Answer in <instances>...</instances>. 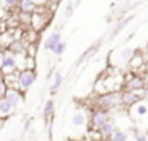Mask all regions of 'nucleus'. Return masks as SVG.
<instances>
[{
	"mask_svg": "<svg viewBox=\"0 0 148 141\" xmlns=\"http://www.w3.org/2000/svg\"><path fill=\"white\" fill-rule=\"evenodd\" d=\"M121 103V95L118 92H105V94H100L99 100H97V108L99 109H113Z\"/></svg>",
	"mask_w": 148,
	"mask_h": 141,
	"instance_id": "obj_1",
	"label": "nucleus"
},
{
	"mask_svg": "<svg viewBox=\"0 0 148 141\" xmlns=\"http://www.w3.org/2000/svg\"><path fill=\"white\" fill-rule=\"evenodd\" d=\"M110 121H112V116H110L108 111H105V109H96L92 113V116H91V127L94 130H99L103 124H107Z\"/></svg>",
	"mask_w": 148,
	"mask_h": 141,
	"instance_id": "obj_2",
	"label": "nucleus"
},
{
	"mask_svg": "<svg viewBox=\"0 0 148 141\" xmlns=\"http://www.w3.org/2000/svg\"><path fill=\"white\" fill-rule=\"evenodd\" d=\"M35 71L34 70H23L19 75H18V84H19L21 89H29L30 86L34 84V81H35Z\"/></svg>",
	"mask_w": 148,
	"mask_h": 141,
	"instance_id": "obj_3",
	"label": "nucleus"
},
{
	"mask_svg": "<svg viewBox=\"0 0 148 141\" xmlns=\"http://www.w3.org/2000/svg\"><path fill=\"white\" fill-rule=\"evenodd\" d=\"M145 94L140 92H134V90H126V92L121 94V105L124 106H134L135 103H138L142 98H143Z\"/></svg>",
	"mask_w": 148,
	"mask_h": 141,
	"instance_id": "obj_4",
	"label": "nucleus"
},
{
	"mask_svg": "<svg viewBox=\"0 0 148 141\" xmlns=\"http://www.w3.org/2000/svg\"><path fill=\"white\" fill-rule=\"evenodd\" d=\"M16 109V106L7 98V97H2L0 98V119H5L8 116H11Z\"/></svg>",
	"mask_w": 148,
	"mask_h": 141,
	"instance_id": "obj_5",
	"label": "nucleus"
},
{
	"mask_svg": "<svg viewBox=\"0 0 148 141\" xmlns=\"http://www.w3.org/2000/svg\"><path fill=\"white\" fill-rule=\"evenodd\" d=\"M18 68V64H16V59H14L13 54H5V60L2 64V73L5 75H10V73H14Z\"/></svg>",
	"mask_w": 148,
	"mask_h": 141,
	"instance_id": "obj_6",
	"label": "nucleus"
},
{
	"mask_svg": "<svg viewBox=\"0 0 148 141\" xmlns=\"http://www.w3.org/2000/svg\"><path fill=\"white\" fill-rule=\"evenodd\" d=\"M5 97H7V98L10 100V102L13 103L16 108H19V106L23 105V102H24L23 94H21L18 89H14V87H8V90H7V94H5Z\"/></svg>",
	"mask_w": 148,
	"mask_h": 141,
	"instance_id": "obj_7",
	"label": "nucleus"
},
{
	"mask_svg": "<svg viewBox=\"0 0 148 141\" xmlns=\"http://www.w3.org/2000/svg\"><path fill=\"white\" fill-rule=\"evenodd\" d=\"M61 43V33L59 32H53L51 35L46 38V41H45V45H43V48L46 49V51H54L56 49V46Z\"/></svg>",
	"mask_w": 148,
	"mask_h": 141,
	"instance_id": "obj_8",
	"label": "nucleus"
},
{
	"mask_svg": "<svg viewBox=\"0 0 148 141\" xmlns=\"http://www.w3.org/2000/svg\"><path fill=\"white\" fill-rule=\"evenodd\" d=\"M126 86H127V90H134V92H140L143 87H147L145 86V81L138 76H132L131 79L126 83Z\"/></svg>",
	"mask_w": 148,
	"mask_h": 141,
	"instance_id": "obj_9",
	"label": "nucleus"
},
{
	"mask_svg": "<svg viewBox=\"0 0 148 141\" xmlns=\"http://www.w3.org/2000/svg\"><path fill=\"white\" fill-rule=\"evenodd\" d=\"M115 130H116V128H115V124H113V121H110V122H107V124H103L97 132H99V135H100L102 138H110L113 133H115Z\"/></svg>",
	"mask_w": 148,
	"mask_h": 141,
	"instance_id": "obj_10",
	"label": "nucleus"
},
{
	"mask_svg": "<svg viewBox=\"0 0 148 141\" xmlns=\"http://www.w3.org/2000/svg\"><path fill=\"white\" fill-rule=\"evenodd\" d=\"M72 125L73 127H81V125H84L86 124V114L84 113H81V111H78V113H75L73 116H72Z\"/></svg>",
	"mask_w": 148,
	"mask_h": 141,
	"instance_id": "obj_11",
	"label": "nucleus"
},
{
	"mask_svg": "<svg viewBox=\"0 0 148 141\" xmlns=\"http://www.w3.org/2000/svg\"><path fill=\"white\" fill-rule=\"evenodd\" d=\"M110 141H129V133H127L126 130L116 128L115 133L110 136Z\"/></svg>",
	"mask_w": 148,
	"mask_h": 141,
	"instance_id": "obj_12",
	"label": "nucleus"
},
{
	"mask_svg": "<svg viewBox=\"0 0 148 141\" xmlns=\"http://www.w3.org/2000/svg\"><path fill=\"white\" fill-rule=\"evenodd\" d=\"M54 113V103H53V100H48V102L45 103V108H43V117L45 119H49V116Z\"/></svg>",
	"mask_w": 148,
	"mask_h": 141,
	"instance_id": "obj_13",
	"label": "nucleus"
},
{
	"mask_svg": "<svg viewBox=\"0 0 148 141\" xmlns=\"http://www.w3.org/2000/svg\"><path fill=\"white\" fill-rule=\"evenodd\" d=\"M8 49H10V52H13V54H21V52H24V45L21 41H13L8 46Z\"/></svg>",
	"mask_w": 148,
	"mask_h": 141,
	"instance_id": "obj_14",
	"label": "nucleus"
},
{
	"mask_svg": "<svg viewBox=\"0 0 148 141\" xmlns=\"http://www.w3.org/2000/svg\"><path fill=\"white\" fill-rule=\"evenodd\" d=\"M61 84H62V73L61 71H56V75H54V81H53V86H51V92L54 94L56 90L61 87Z\"/></svg>",
	"mask_w": 148,
	"mask_h": 141,
	"instance_id": "obj_15",
	"label": "nucleus"
},
{
	"mask_svg": "<svg viewBox=\"0 0 148 141\" xmlns=\"http://www.w3.org/2000/svg\"><path fill=\"white\" fill-rule=\"evenodd\" d=\"M34 8H35L34 0H23V2H21V10H23L24 13H30Z\"/></svg>",
	"mask_w": 148,
	"mask_h": 141,
	"instance_id": "obj_16",
	"label": "nucleus"
},
{
	"mask_svg": "<svg viewBox=\"0 0 148 141\" xmlns=\"http://www.w3.org/2000/svg\"><path fill=\"white\" fill-rule=\"evenodd\" d=\"M132 54H134V51H132L131 48H124L121 52H119V60H127Z\"/></svg>",
	"mask_w": 148,
	"mask_h": 141,
	"instance_id": "obj_17",
	"label": "nucleus"
},
{
	"mask_svg": "<svg viewBox=\"0 0 148 141\" xmlns=\"http://www.w3.org/2000/svg\"><path fill=\"white\" fill-rule=\"evenodd\" d=\"M7 90H8V87H7V81H5V78L0 76V98H2V97H5Z\"/></svg>",
	"mask_w": 148,
	"mask_h": 141,
	"instance_id": "obj_18",
	"label": "nucleus"
},
{
	"mask_svg": "<svg viewBox=\"0 0 148 141\" xmlns=\"http://www.w3.org/2000/svg\"><path fill=\"white\" fill-rule=\"evenodd\" d=\"M64 51H65V41H61L58 46H56V49L53 52H54L56 56H62V52H64Z\"/></svg>",
	"mask_w": 148,
	"mask_h": 141,
	"instance_id": "obj_19",
	"label": "nucleus"
},
{
	"mask_svg": "<svg viewBox=\"0 0 148 141\" xmlns=\"http://www.w3.org/2000/svg\"><path fill=\"white\" fill-rule=\"evenodd\" d=\"M148 113V108H147V105H143V103H140V105L137 106V114L138 116H145Z\"/></svg>",
	"mask_w": 148,
	"mask_h": 141,
	"instance_id": "obj_20",
	"label": "nucleus"
},
{
	"mask_svg": "<svg viewBox=\"0 0 148 141\" xmlns=\"http://www.w3.org/2000/svg\"><path fill=\"white\" fill-rule=\"evenodd\" d=\"M135 141H148V133H145V132L135 133Z\"/></svg>",
	"mask_w": 148,
	"mask_h": 141,
	"instance_id": "obj_21",
	"label": "nucleus"
},
{
	"mask_svg": "<svg viewBox=\"0 0 148 141\" xmlns=\"http://www.w3.org/2000/svg\"><path fill=\"white\" fill-rule=\"evenodd\" d=\"M132 18H134V16H131V18H127V19H124V21H123V22H121V24H119V26H118V29H116V32H119V30H121V29H124V27H126V26H127V24H129V21H131Z\"/></svg>",
	"mask_w": 148,
	"mask_h": 141,
	"instance_id": "obj_22",
	"label": "nucleus"
},
{
	"mask_svg": "<svg viewBox=\"0 0 148 141\" xmlns=\"http://www.w3.org/2000/svg\"><path fill=\"white\" fill-rule=\"evenodd\" d=\"M73 7H75V3H72V2H69V5H67V10H65V13H67V16L70 18L72 16V13H73Z\"/></svg>",
	"mask_w": 148,
	"mask_h": 141,
	"instance_id": "obj_23",
	"label": "nucleus"
},
{
	"mask_svg": "<svg viewBox=\"0 0 148 141\" xmlns=\"http://www.w3.org/2000/svg\"><path fill=\"white\" fill-rule=\"evenodd\" d=\"M3 60H5V54L2 52V49H0V68H2V64H3Z\"/></svg>",
	"mask_w": 148,
	"mask_h": 141,
	"instance_id": "obj_24",
	"label": "nucleus"
},
{
	"mask_svg": "<svg viewBox=\"0 0 148 141\" xmlns=\"http://www.w3.org/2000/svg\"><path fill=\"white\" fill-rule=\"evenodd\" d=\"M3 2H5L7 5H14V3L18 2V0H3Z\"/></svg>",
	"mask_w": 148,
	"mask_h": 141,
	"instance_id": "obj_25",
	"label": "nucleus"
},
{
	"mask_svg": "<svg viewBox=\"0 0 148 141\" xmlns=\"http://www.w3.org/2000/svg\"><path fill=\"white\" fill-rule=\"evenodd\" d=\"M80 2H81V0H75V7H78V5H80Z\"/></svg>",
	"mask_w": 148,
	"mask_h": 141,
	"instance_id": "obj_26",
	"label": "nucleus"
},
{
	"mask_svg": "<svg viewBox=\"0 0 148 141\" xmlns=\"http://www.w3.org/2000/svg\"><path fill=\"white\" fill-rule=\"evenodd\" d=\"M145 95H147V97H148V86H147V87H145Z\"/></svg>",
	"mask_w": 148,
	"mask_h": 141,
	"instance_id": "obj_27",
	"label": "nucleus"
},
{
	"mask_svg": "<svg viewBox=\"0 0 148 141\" xmlns=\"http://www.w3.org/2000/svg\"><path fill=\"white\" fill-rule=\"evenodd\" d=\"M10 141H14V140H10Z\"/></svg>",
	"mask_w": 148,
	"mask_h": 141,
	"instance_id": "obj_28",
	"label": "nucleus"
},
{
	"mask_svg": "<svg viewBox=\"0 0 148 141\" xmlns=\"http://www.w3.org/2000/svg\"><path fill=\"white\" fill-rule=\"evenodd\" d=\"M0 121H2V119H0Z\"/></svg>",
	"mask_w": 148,
	"mask_h": 141,
	"instance_id": "obj_29",
	"label": "nucleus"
}]
</instances>
